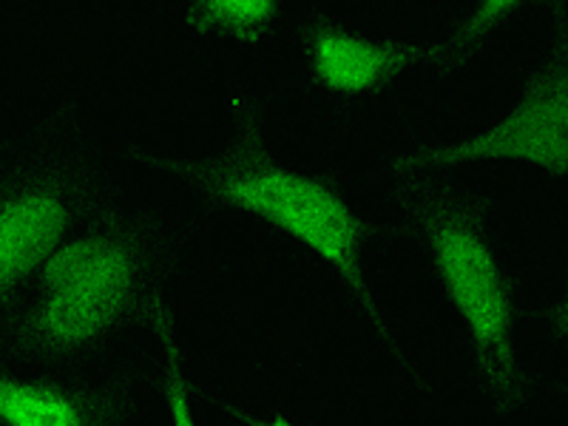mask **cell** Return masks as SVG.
Returning <instances> with one entry per match:
<instances>
[{
  "instance_id": "6da1fadb",
  "label": "cell",
  "mask_w": 568,
  "mask_h": 426,
  "mask_svg": "<svg viewBox=\"0 0 568 426\" xmlns=\"http://www.w3.org/2000/svg\"><path fill=\"white\" fill-rule=\"evenodd\" d=\"M131 284V256L116 240L85 236L60 245L45 258L34 336L60 353L98 342L125 311Z\"/></svg>"
},
{
  "instance_id": "8992f818",
  "label": "cell",
  "mask_w": 568,
  "mask_h": 426,
  "mask_svg": "<svg viewBox=\"0 0 568 426\" xmlns=\"http://www.w3.org/2000/svg\"><path fill=\"white\" fill-rule=\"evenodd\" d=\"M313 69L324 85L336 91H362L375 85L395 65V52L344 32H322L311 45Z\"/></svg>"
},
{
  "instance_id": "ba28073f",
  "label": "cell",
  "mask_w": 568,
  "mask_h": 426,
  "mask_svg": "<svg viewBox=\"0 0 568 426\" xmlns=\"http://www.w3.org/2000/svg\"><path fill=\"white\" fill-rule=\"evenodd\" d=\"M200 12L211 27L247 32V29L265 27L276 7L271 0H207V3H202Z\"/></svg>"
},
{
  "instance_id": "52a82bcc",
  "label": "cell",
  "mask_w": 568,
  "mask_h": 426,
  "mask_svg": "<svg viewBox=\"0 0 568 426\" xmlns=\"http://www.w3.org/2000/svg\"><path fill=\"white\" fill-rule=\"evenodd\" d=\"M0 426H89V413L65 389L0 375Z\"/></svg>"
},
{
  "instance_id": "9c48e42d",
  "label": "cell",
  "mask_w": 568,
  "mask_h": 426,
  "mask_svg": "<svg viewBox=\"0 0 568 426\" xmlns=\"http://www.w3.org/2000/svg\"><path fill=\"white\" fill-rule=\"evenodd\" d=\"M169 413H171V426H200L194 418L191 398H187L185 382H182L176 373H171V382H169Z\"/></svg>"
},
{
  "instance_id": "277c9868",
  "label": "cell",
  "mask_w": 568,
  "mask_h": 426,
  "mask_svg": "<svg viewBox=\"0 0 568 426\" xmlns=\"http://www.w3.org/2000/svg\"><path fill=\"white\" fill-rule=\"evenodd\" d=\"M458 156H504L524 160L542 169L562 171L568 160L566 142V80L549 74L526 103L517 105L506 120L460 145Z\"/></svg>"
},
{
  "instance_id": "3957f363",
  "label": "cell",
  "mask_w": 568,
  "mask_h": 426,
  "mask_svg": "<svg viewBox=\"0 0 568 426\" xmlns=\"http://www.w3.org/2000/svg\"><path fill=\"white\" fill-rule=\"evenodd\" d=\"M435 262L471 338L489 355H506L511 311L489 245L464 222H444L435 233Z\"/></svg>"
},
{
  "instance_id": "7a4b0ae2",
  "label": "cell",
  "mask_w": 568,
  "mask_h": 426,
  "mask_svg": "<svg viewBox=\"0 0 568 426\" xmlns=\"http://www.w3.org/2000/svg\"><path fill=\"white\" fill-rule=\"evenodd\" d=\"M222 194L231 205L273 222L327 265L344 273L355 267L358 222L322 182L276 165H256L233 174L222 185Z\"/></svg>"
},
{
  "instance_id": "30bf717a",
  "label": "cell",
  "mask_w": 568,
  "mask_h": 426,
  "mask_svg": "<svg viewBox=\"0 0 568 426\" xmlns=\"http://www.w3.org/2000/svg\"><path fill=\"white\" fill-rule=\"evenodd\" d=\"M506 12H509V3H504V0L486 3V7H480L478 14H475V23H478V27H489V23H495V20Z\"/></svg>"
},
{
  "instance_id": "5b68a950",
  "label": "cell",
  "mask_w": 568,
  "mask_h": 426,
  "mask_svg": "<svg viewBox=\"0 0 568 426\" xmlns=\"http://www.w3.org/2000/svg\"><path fill=\"white\" fill-rule=\"evenodd\" d=\"M65 225L69 207L45 187L20 191L0 202V291L52 256Z\"/></svg>"
},
{
  "instance_id": "8fae6325",
  "label": "cell",
  "mask_w": 568,
  "mask_h": 426,
  "mask_svg": "<svg viewBox=\"0 0 568 426\" xmlns=\"http://www.w3.org/2000/svg\"><path fill=\"white\" fill-rule=\"evenodd\" d=\"M256 426H298V424H293V420H282V418H276V420H258Z\"/></svg>"
}]
</instances>
